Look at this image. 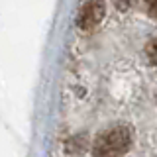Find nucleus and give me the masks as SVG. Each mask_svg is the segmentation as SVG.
I'll use <instances>...</instances> for the list:
<instances>
[{
	"mask_svg": "<svg viewBox=\"0 0 157 157\" xmlns=\"http://www.w3.org/2000/svg\"><path fill=\"white\" fill-rule=\"evenodd\" d=\"M114 4L120 10H124V8H128V4H130V0H114Z\"/></svg>",
	"mask_w": 157,
	"mask_h": 157,
	"instance_id": "39448f33",
	"label": "nucleus"
},
{
	"mask_svg": "<svg viewBox=\"0 0 157 157\" xmlns=\"http://www.w3.org/2000/svg\"><path fill=\"white\" fill-rule=\"evenodd\" d=\"M145 4H147V8L151 10V14L157 16V0H145Z\"/></svg>",
	"mask_w": 157,
	"mask_h": 157,
	"instance_id": "20e7f679",
	"label": "nucleus"
},
{
	"mask_svg": "<svg viewBox=\"0 0 157 157\" xmlns=\"http://www.w3.org/2000/svg\"><path fill=\"white\" fill-rule=\"evenodd\" d=\"M132 144V132L126 126H114L108 128L96 137L92 145V155L94 157H120L128 151Z\"/></svg>",
	"mask_w": 157,
	"mask_h": 157,
	"instance_id": "f257e3e1",
	"label": "nucleus"
},
{
	"mask_svg": "<svg viewBox=\"0 0 157 157\" xmlns=\"http://www.w3.org/2000/svg\"><path fill=\"white\" fill-rule=\"evenodd\" d=\"M147 53H149V57L153 59V61H157V41H153L149 47H147Z\"/></svg>",
	"mask_w": 157,
	"mask_h": 157,
	"instance_id": "7ed1b4c3",
	"label": "nucleus"
},
{
	"mask_svg": "<svg viewBox=\"0 0 157 157\" xmlns=\"http://www.w3.org/2000/svg\"><path fill=\"white\" fill-rule=\"evenodd\" d=\"M104 16V0H82L81 8H78L77 24L82 29L94 28Z\"/></svg>",
	"mask_w": 157,
	"mask_h": 157,
	"instance_id": "f03ea898",
	"label": "nucleus"
}]
</instances>
